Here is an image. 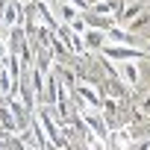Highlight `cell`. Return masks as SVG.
I'll return each instance as SVG.
<instances>
[{
  "label": "cell",
  "instance_id": "1",
  "mask_svg": "<svg viewBox=\"0 0 150 150\" xmlns=\"http://www.w3.org/2000/svg\"><path fill=\"white\" fill-rule=\"evenodd\" d=\"M100 56L112 59L115 65L118 62H141V59H147V53L141 47H132V44H103L100 47Z\"/></svg>",
  "mask_w": 150,
  "mask_h": 150
},
{
  "label": "cell",
  "instance_id": "2",
  "mask_svg": "<svg viewBox=\"0 0 150 150\" xmlns=\"http://www.w3.org/2000/svg\"><path fill=\"white\" fill-rule=\"evenodd\" d=\"M24 12H27L24 0H0V27L3 30L21 27L24 24Z\"/></svg>",
  "mask_w": 150,
  "mask_h": 150
},
{
  "label": "cell",
  "instance_id": "3",
  "mask_svg": "<svg viewBox=\"0 0 150 150\" xmlns=\"http://www.w3.org/2000/svg\"><path fill=\"white\" fill-rule=\"evenodd\" d=\"M30 6H33V12H35V18H38L41 30H47V33H56L59 21H56V15H53V6L47 3V0H33Z\"/></svg>",
  "mask_w": 150,
  "mask_h": 150
},
{
  "label": "cell",
  "instance_id": "4",
  "mask_svg": "<svg viewBox=\"0 0 150 150\" xmlns=\"http://www.w3.org/2000/svg\"><path fill=\"white\" fill-rule=\"evenodd\" d=\"M118 80L129 91H135L141 86V68H138V62H118Z\"/></svg>",
  "mask_w": 150,
  "mask_h": 150
},
{
  "label": "cell",
  "instance_id": "5",
  "mask_svg": "<svg viewBox=\"0 0 150 150\" xmlns=\"http://www.w3.org/2000/svg\"><path fill=\"white\" fill-rule=\"evenodd\" d=\"M121 9H124V0H94L88 6L91 15H103V18H115Z\"/></svg>",
  "mask_w": 150,
  "mask_h": 150
},
{
  "label": "cell",
  "instance_id": "6",
  "mask_svg": "<svg viewBox=\"0 0 150 150\" xmlns=\"http://www.w3.org/2000/svg\"><path fill=\"white\" fill-rule=\"evenodd\" d=\"M106 44H135V35L129 30H121L118 24L106 30Z\"/></svg>",
  "mask_w": 150,
  "mask_h": 150
},
{
  "label": "cell",
  "instance_id": "7",
  "mask_svg": "<svg viewBox=\"0 0 150 150\" xmlns=\"http://www.w3.org/2000/svg\"><path fill=\"white\" fill-rule=\"evenodd\" d=\"M83 41H86V47H94V50H100V47L106 44V33H103V30H94V27H86V33H83Z\"/></svg>",
  "mask_w": 150,
  "mask_h": 150
},
{
  "label": "cell",
  "instance_id": "8",
  "mask_svg": "<svg viewBox=\"0 0 150 150\" xmlns=\"http://www.w3.org/2000/svg\"><path fill=\"white\" fill-rule=\"evenodd\" d=\"M144 12V6H141V0H132L129 6H124L121 12H118V18H121V24H129V21H135L138 15Z\"/></svg>",
  "mask_w": 150,
  "mask_h": 150
},
{
  "label": "cell",
  "instance_id": "9",
  "mask_svg": "<svg viewBox=\"0 0 150 150\" xmlns=\"http://www.w3.org/2000/svg\"><path fill=\"white\" fill-rule=\"evenodd\" d=\"M135 109H138V112H141L144 118H150V91H147V94H144V97L138 100V106H135Z\"/></svg>",
  "mask_w": 150,
  "mask_h": 150
},
{
  "label": "cell",
  "instance_id": "10",
  "mask_svg": "<svg viewBox=\"0 0 150 150\" xmlns=\"http://www.w3.org/2000/svg\"><path fill=\"white\" fill-rule=\"evenodd\" d=\"M65 3H71L74 9H77V12H83V15H86V12H88V6H91L88 0H65Z\"/></svg>",
  "mask_w": 150,
  "mask_h": 150
},
{
  "label": "cell",
  "instance_id": "11",
  "mask_svg": "<svg viewBox=\"0 0 150 150\" xmlns=\"http://www.w3.org/2000/svg\"><path fill=\"white\" fill-rule=\"evenodd\" d=\"M144 53H147V59H150V47H147V50H144Z\"/></svg>",
  "mask_w": 150,
  "mask_h": 150
}]
</instances>
